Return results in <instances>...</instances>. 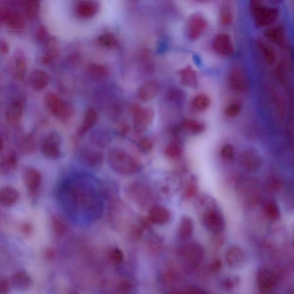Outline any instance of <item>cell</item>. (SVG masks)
<instances>
[{
	"label": "cell",
	"mask_w": 294,
	"mask_h": 294,
	"mask_svg": "<svg viewBox=\"0 0 294 294\" xmlns=\"http://www.w3.org/2000/svg\"><path fill=\"white\" fill-rule=\"evenodd\" d=\"M108 161L111 170L122 176H132L142 169L141 163L135 157L120 149L110 150Z\"/></svg>",
	"instance_id": "obj_1"
},
{
	"label": "cell",
	"mask_w": 294,
	"mask_h": 294,
	"mask_svg": "<svg viewBox=\"0 0 294 294\" xmlns=\"http://www.w3.org/2000/svg\"><path fill=\"white\" fill-rule=\"evenodd\" d=\"M198 217L202 225L209 232L218 234L225 229V219L219 205L202 213Z\"/></svg>",
	"instance_id": "obj_2"
},
{
	"label": "cell",
	"mask_w": 294,
	"mask_h": 294,
	"mask_svg": "<svg viewBox=\"0 0 294 294\" xmlns=\"http://www.w3.org/2000/svg\"><path fill=\"white\" fill-rule=\"evenodd\" d=\"M180 257L187 268L197 267L204 258V248L200 244L197 242L188 243L182 247L180 251Z\"/></svg>",
	"instance_id": "obj_3"
},
{
	"label": "cell",
	"mask_w": 294,
	"mask_h": 294,
	"mask_svg": "<svg viewBox=\"0 0 294 294\" xmlns=\"http://www.w3.org/2000/svg\"><path fill=\"white\" fill-rule=\"evenodd\" d=\"M255 23L259 27L272 26L277 22L279 10L276 8L265 6L261 3L251 6Z\"/></svg>",
	"instance_id": "obj_4"
},
{
	"label": "cell",
	"mask_w": 294,
	"mask_h": 294,
	"mask_svg": "<svg viewBox=\"0 0 294 294\" xmlns=\"http://www.w3.org/2000/svg\"><path fill=\"white\" fill-rule=\"evenodd\" d=\"M45 102L51 113L59 120L67 121L72 116V107L56 94H48L45 98Z\"/></svg>",
	"instance_id": "obj_5"
},
{
	"label": "cell",
	"mask_w": 294,
	"mask_h": 294,
	"mask_svg": "<svg viewBox=\"0 0 294 294\" xmlns=\"http://www.w3.org/2000/svg\"><path fill=\"white\" fill-rule=\"evenodd\" d=\"M154 111L150 108H136L133 116V125L138 134H142L148 128L153 120Z\"/></svg>",
	"instance_id": "obj_6"
},
{
	"label": "cell",
	"mask_w": 294,
	"mask_h": 294,
	"mask_svg": "<svg viewBox=\"0 0 294 294\" xmlns=\"http://www.w3.org/2000/svg\"><path fill=\"white\" fill-rule=\"evenodd\" d=\"M208 22L201 14L195 13L188 19L186 26V33L189 39L195 41L198 39L205 33Z\"/></svg>",
	"instance_id": "obj_7"
},
{
	"label": "cell",
	"mask_w": 294,
	"mask_h": 294,
	"mask_svg": "<svg viewBox=\"0 0 294 294\" xmlns=\"http://www.w3.org/2000/svg\"><path fill=\"white\" fill-rule=\"evenodd\" d=\"M128 192L129 198L135 204L136 203V205L143 208L146 207L151 199L150 190L141 183L132 184L128 187Z\"/></svg>",
	"instance_id": "obj_8"
},
{
	"label": "cell",
	"mask_w": 294,
	"mask_h": 294,
	"mask_svg": "<svg viewBox=\"0 0 294 294\" xmlns=\"http://www.w3.org/2000/svg\"><path fill=\"white\" fill-rule=\"evenodd\" d=\"M61 138L57 133H51L42 143L41 150L48 159H57L61 155Z\"/></svg>",
	"instance_id": "obj_9"
},
{
	"label": "cell",
	"mask_w": 294,
	"mask_h": 294,
	"mask_svg": "<svg viewBox=\"0 0 294 294\" xmlns=\"http://www.w3.org/2000/svg\"><path fill=\"white\" fill-rule=\"evenodd\" d=\"M212 47L217 53L223 56L232 55L234 51L232 38L226 34L217 35L213 38Z\"/></svg>",
	"instance_id": "obj_10"
},
{
	"label": "cell",
	"mask_w": 294,
	"mask_h": 294,
	"mask_svg": "<svg viewBox=\"0 0 294 294\" xmlns=\"http://www.w3.org/2000/svg\"><path fill=\"white\" fill-rule=\"evenodd\" d=\"M78 157L80 162L88 167H96L102 163L104 155L99 150L83 148L79 150Z\"/></svg>",
	"instance_id": "obj_11"
},
{
	"label": "cell",
	"mask_w": 294,
	"mask_h": 294,
	"mask_svg": "<svg viewBox=\"0 0 294 294\" xmlns=\"http://www.w3.org/2000/svg\"><path fill=\"white\" fill-rule=\"evenodd\" d=\"M240 163L245 170L254 173L260 169L262 160L257 152L253 150H247L241 154Z\"/></svg>",
	"instance_id": "obj_12"
},
{
	"label": "cell",
	"mask_w": 294,
	"mask_h": 294,
	"mask_svg": "<svg viewBox=\"0 0 294 294\" xmlns=\"http://www.w3.org/2000/svg\"><path fill=\"white\" fill-rule=\"evenodd\" d=\"M225 260L227 265L233 268L243 267L247 261L244 251L239 247L233 246L227 250Z\"/></svg>",
	"instance_id": "obj_13"
},
{
	"label": "cell",
	"mask_w": 294,
	"mask_h": 294,
	"mask_svg": "<svg viewBox=\"0 0 294 294\" xmlns=\"http://www.w3.org/2000/svg\"><path fill=\"white\" fill-rule=\"evenodd\" d=\"M171 213L169 209L163 206L155 205L149 209L148 220L156 225H165L170 221Z\"/></svg>",
	"instance_id": "obj_14"
},
{
	"label": "cell",
	"mask_w": 294,
	"mask_h": 294,
	"mask_svg": "<svg viewBox=\"0 0 294 294\" xmlns=\"http://www.w3.org/2000/svg\"><path fill=\"white\" fill-rule=\"evenodd\" d=\"M160 90L158 82L156 80H148L139 87L137 93L138 99L142 102H148L157 96Z\"/></svg>",
	"instance_id": "obj_15"
},
{
	"label": "cell",
	"mask_w": 294,
	"mask_h": 294,
	"mask_svg": "<svg viewBox=\"0 0 294 294\" xmlns=\"http://www.w3.org/2000/svg\"><path fill=\"white\" fill-rule=\"evenodd\" d=\"M257 280L258 286L266 290L274 288L278 283V277L275 273L267 268L259 269Z\"/></svg>",
	"instance_id": "obj_16"
},
{
	"label": "cell",
	"mask_w": 294,
	"mask_h": 294,
	"mask_svg": "<svg viewBox=\"0 0 294 294\" xmlns=\"http://www.w3.org/2000/svg\"><path fill=\"white\" fill-rule=\"evenodd\" d=\"M33 284L31 276L25 271H19L14 274L10 281L13 288L19 292L29 290Z\"/></svg>",
	"instance_id": "obj_17"
},
{
	"label": "cell",
	"mask_w": 294,
	"mask_h": 294,
	"mask_svg": "<svg viewBox=\"0 0 294 294\" xmlns=\"http://www.w3.org/2000/svg\"><path fill=\"white\" fill-rule=\"evenodd\" d=\"M229 84L232 88L238 92H244L248 88V79L241 70L234 69L230 73Z\"/></svg>",
	"instance_id": "obj_18"
},
{
	"label": "cell",
	"mask_w": 294,
	"mask_h": 294,
	"mask_svg": "<svg viewBox=\"0 0 294 294\" xmlns=\"http://www.w3.org/2000/svg\"><path fill=\"white\" fill-rule=\"evenodd\" d=\"M42 177L40 173L35 169H29L23 175V182L26 187L31 192H36L41 183Z\"/></svg>",
	"instance_id": "obj_19"
},
{
	"label": "cell",
	"mask_w": 294,
	"mask_h": 294,
	"mask_svg": "<svg viewBox=\"0 0 294 294\" xmlns=\"http://www.w3.org/2000/svg\"><path fill=\"white\" fill-rule=\"evenodd\" d=\"M20 197L19 191L12 186H4L0 188V203L9 207L15 205Z\"/></svg>",
	"instance_id": "obj_20"
},
{
	"label": "cell",
	"mask_w": 294,
	"mask_h": 294,
	"mask_svg": "<svg viewBox=\"0 0 294 294\" xmlns=\"http://www.w3.org/2000/svg\"><path fill=\"white\" fill-rule=\"evenodd\" d=\"M31 86L35 90H41L46 87L50 82V77L47 73L40 70H35L30 74Z\"/></svg>",
	"instance_id": "obj_21"
},
{
	"label": "cell",
	"mask_w": 294,
	"mask_h": 294,
	"mask_svg": "<svg viewBox=\"0 0 294 294\" xmlns=\"http://www.w3.org/2000/svg\"><path fill=\"white\" fill-rule=\"evenodd\" d=\"M97 111L93 108H89L86 111L83 121L78 130L79 135H84L89 132L97 123L98 121Z\"/></svg>",
	"instance_id": "obj_22"
},
{
	"label": "cell",
	"mask_w": 294,
	"mask_h": 294,
	"mask_svg": "<svg viewBox=\"0 0 294 294\" xmlns=\"http://www.w3.org/2000/svg\"><path fill=\"white\" fill-rule=\"evenodd\" d=\"M23 102L20 99L12 101L7 108L6 117L10 122L18 121L22 117L24 110Z\"/></svg>",
	"instance_id": "obj_23"
},
{
	"label": "cell",
	"mask_w": 294,
	"mask_h": 294,
	"mask_svg": "<svg viewBox=\"0 0 294 294\" xmlns=\"http://www.w3.org/2000/svg\"><path fill=\"white\" fill-rule=\"evenodd\" d=\"M265 36L272 43L280 47L285 45V32L282 26L270 28L265 31Z\"/></svg>",
	"instance_id": "obj_24"
},
{
	"label": "cell",
	"mask_w": 294,
	"mask_h": 294,
	"mask_svg": "<svg viewBox=\"0 0 294 294\" xmlns=\"http://www.w3.org/2000/svg\"><path fill=\"white\" fill-rule=\"evenodd\" d=\"M90 141L94 145L100 148H106L110 145L111 138L108 132L98 129L91 134Z\"/></svg>",
	"instance_id": "obj_25"
},
{
	"label": "cell",
	"mask_w": 294,
	"mask_h": 294,
	"mask_svg": "<svg viewBox=\"0 0 294 294\" xmlns=\"http://www.w3.org/2000/svg\"><path fill=\"white\" fill-rule=\"evenodd\" d=\"M178 234L181 239H186L190 237L194 231V223L187 216H184L181 219L178 226Z\"/></svg>",
	"instance_id": "obj_26"
},
{
	"label": "cell",
	"mask_w": 294,
	"mask_h": 294,
	"mask_svg": "<svg viewBox=\"0 0 294 294\" xmlns=\"http://www.w3.org/2000/svg\"><path fill=\"white\" fill-rule=\"evenodd\" d=\"M88 74L91 78L100 81L107 79L110 74L104 66L94 65L89 68Z\"/></svg>",
	"instance_id": "obj_27"
},
{
	"label": "cell",
	"mask_w": 294,
	"mask_h": 294,
	"mask_svg": "<svg viewBox=\"0 0 294 294\" xmlns=\"http://www.w3.org/2000/svg\"><path fill=\"white\" fill-rule=\"evenodd\" d=\"M241 191L243 193L241 195L246 196L247 202H249L250 204H254L258 201L259 198V192L257 186H255V185H244V186H241Z\"/></svg>",
	"instance_id": "obj_28"
},
{
	"label": "cell",
	"mask_w": 294,
	"mask_h": 294,
	"mask_svg": "<svg viewBox=\"0 0 294 294\" xmlns=\"http://www.w3.org/2000/svg\"><path fill=\"white\" fill-rule=\"evenodd\" d=\"M211 104V101L208 96L204 94H199L192 100V106L196 110L203 111L207 110Z\"/></svg>",
	"instance_id": "obj_29"
},
{
	"label": "cell",
	"mask_w": 294,
	"mask_h": 294,
	"mask_svg": "<svg viewBox=\"0 0 294 294\" xmlns=\"http://www.w3.org/2000/svg\"><path fill=\"white\" fill-rule=\"evenodd\" d=\"M264 213L265 216L271 220H278L281 216L279 206L274 201H269L265 204Z\"/></svg>",
	"instance_id": "obj_30"
},
{
	"label": "cell",
	"mask_w": 294,
	"mask_h": 294,
	"mask_svg": "<svg viewBox=\"0 0 294 294\" xmlns=\"http://www.w3.org/2000/svg\"><path fill=\"white\" fill-rule=\"evenodd\" d=\"M182 82L184 85L193 86L197 82V76L195 72L191 68H185L180 72Z\"/></svg>",
	"instance_id": "obj_31"
},
{
	"label": "cell",
	"mask_w": 294,
	"mask_h": 294,
	"mask_svg": "<svg viewBox=\"0 0 294 294\" xmlns=\"http://www.w3.org/2000/svg\"><path fill=\"white\" fill-rule=\"evenodd\" d=\"M17 165L16 156L14 153H10L4 157L0 163V169L3 173H9L15 169Z\"/></svg>",
	"instance_id": "obj_32"
},
{
	"label": "cell",
	"mask_w": 294,
	"mask_h": 294,
	"mask_svg": "<svg viewBox=\"0 0 294 294\" xmlns=\"http://www.w3.org/2000/svg\"><path fill=\"white\" fill-rule=\"evenodd\" d=\"M220 23L225 26H230L233 22V15L232 9L229 6H223L220 10Z\"/></svg>",
	"instance_id": "obj_33"
},
{
	"label": "cell",
	"mask_w": 294,
	"mask_h": 294,
	"mask_svg": "<svg viewBox=\"0 0 294 294\" xmlns=\"http://www.w3.org/2000/svg\"><path fill=\"white\" fill-rule=\"evenodd\" d=\"M259 46L260 47L266 61L269 64H274L276 59V54L274 49L270 45L265 44L263 42H260Z\"/></svg>",
	"instance_id": "obj_34"
},
{
	"label": "cell",
	"mask_w": 294,
	"mask_h": 294,
	"mask_svg": "<svg viewBox=\"0 0 294 294\" xmlns=\"http://www.w3.org/2000/svg\"><path fill=\"white\" fill-rule=\"evenodd\" d=\"M52 228L58 235H63L67 230V225L61 218L57 216H53L51 220Z\"/></svg>",
	"instance_id": "obj_35"
},
{
	"label": "cell",
	"mask_w": 294,
	"mask_h": 294,
	"mask_svg": "<svg viewBox=\"0 0 294 294\" xmlns=\"http://www.w3.org/2000/svg\"><path fill=\"white\" fill-rule=\"evenodd\" d=\"M184 128L192 133V134H200L204 130V126L201 122L195 120H188L184 124Z\"/></svg>",
	"instance_id": "obj_36"
},
{
	"label": "cell",
	"mask_w": 294,
	"mask_h": 294,
	"mask_svg": "<svg viewBox=\"0 0 294 294\" xmlns=\"http://www.w3.org/2000/svg\"><path fill=\"white\" fill-rule=\"evenodd\" d=\"M182 153V149L179 145L176 143H171L168 145L165 149L166 155L170 158H177Z\"/></svg>",
	"instance_id": "obj_37"
},
{
	"label": "cell",
	"mask_w": 294,
	"mask_h": 294,
	"mask_svg": "<svg viewBox=\"0 0 294 294\" xmlns=\"http://www.w3.org/2000/svg\"><path fill=\"white\" fill-rule=\"evenodd\" d=\"M110 260L114 264L121 263L123 261L124 254L118 248H113L108 253Z\"/></svg>",
	"instance_id": "obj_38"
},
{
	"label": "cell",
	"mask_w": 294,
	"mask_h": 294,
	"mask_svg": "<svg viewBox=\"0 0 294 294\" xmlns=\"http://www.w3.org/2000/svg\"><path fill=\"white\" fill-rule=\"evenodd\" d=\"M197 184L194 180H192L188 183L184 191V197L185 198H191L194 197L197 192Z\"/></svg>",
	"instance_id": "obj_39"
},
{
	"label": "cell",
	"mask_w": 294,
	"mask_h": 294,
	"mask_svg": "<svg viewBox=\"0 0 294 294\" xmlns=\"http://www.w3.org/2000/svg\"><path fill=\"white\" fill-rule=\"evenodd\" d=\"M239 276H233L223 280L222 285L226 289H232L239 285Z\"/></svg>",
	"instance_id": "obj_40"
},
{
	"label": "cell",
	"mask_w": 294,
	"mask_h": 294,
	"mask_svg": "<svg viewBox=\"0 0 294 294\" xmlns=\"http://www.w3.org/2000/svg\"><path fill=\"white\" fill-rule=\"evenodd\" d=\"M241 110V107L239 104L233 103L229 105L228 107L226 108L225 114L227 116L233 117H235L239 114Z\"/></svg>",
	"instance_id": "obj_41"
},
{
	"label": "cell",
	"mask_w": 294,
	"mask_h": 294,
	"mask_svg": "<svg viewBox=\"0 0 294 294\" xmlns=\"http://www.w3.org/2000/svg\"><path fill=\"white\" fill-rule=\"evenodd\" d=\"M15 75L17 79L23 80L26 76V66L22 61L17 62L15 68Z\"/></svg>",
	"instance_id": "obj_42"
},
{
	"label": "cell",
	"mask_w": 294,
	"mask_h": 294,
	"mask_svg": "<svg viewBox=\"0 0 294 294\" xmlns=\"http://www.w3.org/2000/svg\"><path fill=\"white\" fill-rule=\"evenodd\" d=\"M220 154L224 159L227 160L232 159L234 154L233 147L230 145L224 146L221 149Z\"/></svg>",
	"instance_id": "obj_43"
},
{
	"label": "cell",
	"mask_w": 294,
	"mask_h": 294,
	"mask_svg": "<svg viewBox=\"0 0 294 294\" xmlns=\"http://www.w3.org/2000/svg\"><path fill=\"white\" fill-rule=\"evenodd\" d=\"M140 150L143 152H148L152 149L153 143L151 140L148 138H143L139 143Z\"/></svg>",
	"instance_id": "obj_44"
},
{
	"label": "cell",
	"mask_w": 294,
	"mask_h": 294,
	"mask_svg": "<svg viewBox=\"0 0 294 294\" xmlns=\"http://www.w3.org/2000/svg\"><path fill=\"white\" fill-rule=\"evenodd\" d=\"M267 185L269 189L272 190H277L281 188L282 183L281 182L276 179V178H270L268 181Z\"/></svg>",
	"instance_id": "obj_45"
},
{
	"label": "cell",
	"mask_w": 294,
	"mask_h": 294,
	"mask_svg": "<svg viewBox=\"0 0 294 294\" xmlns=\"http://www.w3.org/2000/svg\"><path fill=\"white\" fill-rule=\"evenodd\" d=\"M10 290V283L5 279L0 278V294H8Z\"/></svg>",
	"instance_id": "obj_46"
},
{
	"label": "cell",
	"mask_w": 294,
	"mask_h": 294,
	"mask_svg": "<svg viewBox=\"0 0 294 294\" xmlns=\"http://www.w3.org/2000/svg\"><path fill=\"white\" fill-rule=\"evenodd\" d=\"M21 231L24 235L28 236L32 232V226L29 223H24L21 227Z\"/></svg>",
	"instance_id": "obj_47"
},
{
	"label": "cell",
	"mask_w": 294,
	"mask_h": 294,
	"mask_svg": "<svg viewBox=\"0 0 294 294\" xmlns=\"http://www.w3.org/2000/svg\"><path fill=\"white\" fill-rule=\"evenodd\" d=\"M221 261L220 260H216L215 261H213V263L212 264V268L213 271H219V269L221 268Z\"/></svg>",
	"instance_id": "obj_48"
},
{
	"label": "cell",
	"mask_w": 294,
	"mask_h": 294,
	"mask_svg": "<svg viewBox=\"0 0 294 294\" xmlns=\"http://www.w3.org/2000/svg\"><path fill=\"white\" fill-rule=\"evenodd\" d=\"M45 256H46L47 258H51L54 257V251L51 250H48L45 253Z\"/></svg>",
	"instance_id": "obj_49"
},
{
	"label": "cell",
	"mask_w": 294,
	"mask_h": 294,
	"mask_svg": "<svg viewBox=\"0 0 294 294\" xmlns=\"http://www.w3.org/2000/svg\"><path fill=\"white\" fill-rule=\"evenodd\" d=\"M2 147H3V144H2V141L1 138H0V151H1V150L2 149Z\"/></svg>",
	"instance_id": "obj_50"
},
{
	"label": "cell",
	"mask_w": 294,
	"mask_h": 294,
	"mask_svg": "<svg viewBox=\"0 0 294 294\" xmlns=\"http://www.w3.org/2000/svg\"><path fill=\"white\" fill-rule=\"evenodd\" d=\"M199 1H207V0H199Z\"/></svg>",
	"instance_id": "obj_51"
}]
</instances>
